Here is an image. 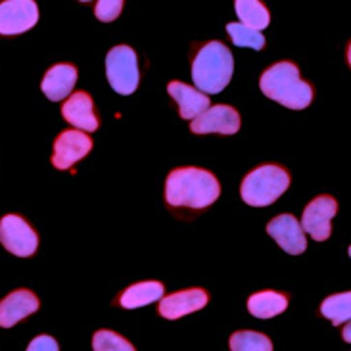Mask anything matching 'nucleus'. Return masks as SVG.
Wrapping results in <instances>:
<instances>
[{"mask_svg":"<svg viewBox=\"0 0 351 351\" xmlns=\"http://www.w3.org/2000/svg\"><path fill=\"white\" fill-rule=\"evenodd\" d=\"M165 294V286L158 280H146V282H134L123 294L119 295V305L125 309H138L144 305H150L162 300Z\"/></svg>","mask_w":351,"mask_h":351,"instance_id":"nucleus-17","label":"nucleus"},{"mask_svg":"<svg viewBox=\"0 0 351 351\" xmlns=\"http://www.w3.org/2000/svg\"><path fill=\"white\" fill-rule=\"evenodd\" d=\"M240 123V114L232 106L217 104L209 106L206 112L196 115L190 123V131L194 134H237Z\"/></svg>","mask_w":351,"mask_h":351,"instance_id":"nucleus-10","label":"nucleus"},{"mask_svg":"<svg viewBox=\"0 0 351 351\" xmlns=\"http://www.w3.org/2000/svg\"><path fill=\"white\" fill-rule=\"evenodd\" d=\"M38 21V6L35 0H2L0 2V35L16 37Z\"/></svg>","mask_w":351,"mask_h":351,"instance_id":"nucleus-8","label":"nucleus"},{"mask_svg":"<svg viewBox=\"0 0 351 351\" xmlns=\"http://www.w3.org/2000/svg\"><path fill=\"white\" fill-rule=\"evenodd\" d=\"M343 338H346V340H350V326H346V328H343Z\"/></svg>","mask_w":351,"mask_h":351,"instance_id":"nucleus-26","label":"nucleus"},{"mask_svg":"<svg viewBox=\"0 0 351 351\" xmlns=\"http://www.w3.org/2000/svg\"><path fill=\"white\" fill-rule=\"evenodd\" d=\"M106 77L117 95H133L141 83L138 56L127 45L114 47L106 56Z\"/></svg>","mask_w":351,"mask_h":351,"instance_id":"nucleus-5","label":"nucleus"},{"mask_svg":"<svg viewBox=\"0 0 351 351\" xmlns=\"http://www.w3.org/2000/svg\"><path fill=\"white\" fill-rule=\"evenodd\" d=\"M234 73V60L227 45L211 40L199 48L192 62V81L206 95L223 93Z\"/></svg>","mask_w":351,"mask_h":351,"instance_id":"nucleus-3","label":"nucleus"},{"mask_svg":"<svg viewBox=\"0 0 351 351\" xmlns=\"http://www.w3.org/2000/svg\"><path fill=\"white\" fill-rule=\"evenodd\" d=\"M38 350L58 351L60 350V346H58V342L52 338V336L43 334V336H37L35 340H31V343L27 346V351H38Z\"/></svg>","mask_w":351,"mask_h":351,"instance_id":"nucleus-25","label":"nucleus"},{"mask_svg":"<svg viewBox=\"0 0 351 351\" xmlns=\"http://www.w3.org/2000/svg\"><path fill=\"white\" fill-rule=\"evenodd\" d=\"M259 88L267 98L290 110H305L313 102V86L300 77V69L292 62H278L265 69Z\"/></svg>","mask_w":351,"mask_h":351,"instance_id":"nucleus-2","label":"nucleus"},{"mask_svg":"<svg viewBox=\"0 0 351 351\" xmlns=\"http://www.w3.org/2000/svg\"><path fill=\"white\" fill-rule=\"evenodd\" d=\"M338 213V202L332 196H317L307 204L302 215V228L317 242H324L332 232V219Z\"/></svg>","mask_w":351,"mask_h":351,"instance_id":"nucleus-9","label":"nucleus"},{"mask_svg":"<svg viewBox=\"0 0 351 351\" xmlns=\"http://www.w3.org/2000/svg\"><path fill=\"white\" fill-rule=\"evenodd\" d=\"M95 351H134V346L114 330L102 328L93 336Z\"/></svg>","mask_w":351,"mask_h":351,"instance_id":"nucleus-23","label":"nucleus"},{"mask_svg":"<svg viewBox=\"0 0 351 351\" xmlns=\"http://www.w3.org/2000/svg\"><path fill=\"white\" fill-rule=\"evenodd\" d=\"M93 138L81 129H67L58 134L52 150V165L60 171L71 169L77 162H81L86 154L93 150Z\"/></svg>","mask_w":351,"mask_h":351,"instance_id":"nucleus-7","label":"nucleus"},{"mask_svg":"<svg viewBox=\"0 0 351 351\" xmlns=\"http://www.w3.org/2000/svg\"><path fill=\"white\" fill-rule=\"evenodd\" d=\"M77 67L71 64H56L47 71V75L43 77L40 90L52 102H62L67 96L73 93L77 85Z\"/></svg>","mask_w":351,"mask_h":351,"instance_id":"nucleus-15","label":"nucleus"},{"mask_svg":"<svg viewBox=\"0 0 351 351\" xmlns=\"http://www.w3.org/2000/svg\"><path fill=\"white\" fill-rule=\"evenodd\" d=\"M79 2H93V0H79Z\"/></svg>","mask_w":351,"mask_h":351,"instance_id":"nucleus-27","label":"nucleus"},{"mask_svg":"<svg viewBox=\"0 0 351 351\" xmlns=\"http://www.w3.org/2000/svg\"><path fill=\"white\" fill-rule=\"evenodd\" d=\"M38 309V298L27 288H19L0 302V326L12 328Z\"/></svg>","mask_w":351,"mask_h":351,"instance_id":"nucleus-14","label":"nucleus"},{"mask_svg":"<svg viewBox=\"0 0 351 351\" xmlns=\"http://www.w3.org/2000/svg\"><path fill=\"white\" fill-rule=\"evenodd\" d=\"M350 292L328 295L321 305V315L326 317L334 326L348 323L350 321Z\"/></svg>","mask_w":351,"mask_h":351,"instance_id":"nucleus-21","label":"nucleus"},{"mask_svg":"<svg viewBox=\"0 0 351 351\" xmlns=\"http://www.w3.org/2000/svg\"><path fill=\"white\" fill-rule=\"evenodd\" d=\"M228 348L232 351H271L273 342L265 334L254 330H238L230 336Z\"/></svg>","mask_w":351,"mask_h":351,"instance_id":"nucleus-22","label":"nucleus"},{"mask_svg":"<svg viewBox=\"0 0 351 351\" xmlns=\"http://www.w3.org/2000/svg\"><path fill=\"white\" fill-rule=\"evenodd\" d=\"M62 115L67 123L73 125L75 129L85 131V133H95L100 127V121L95 112V102L85 90H77L67 96L66 102L62 106Z\"/></svg>","mask_w":351,"mask_h":351,"instance_id":"nucleus-13","label":"nucleus"},{"mask_svg":"<svg viewBox=\"0 0 351 351\" xmlns=\"http://www.w3.org/2000/svg\"><path fill=\"white\" fill-rule=\"evenodd\" d=\"M125 0H98L95 6V16L100 21H114L121 16Z\"/></svg>","mask_w":351,"mask_h":351,"instance_id":"nucleus-24","label":"nucleus"},{"mask_svg":"<svg viewBox=\"0 0 351 351\" xmlns=\"http://www.w3.org/2000/svg\"><path fill=\"white\" fill-rule=\"evenodd\" d=\"M288 307V298L275 290H263L250 295L247 311L257 319H273L276 315L285 313Z\"/></svg>","mask_w":351,"mask_h":351,"instance_id":"nucleus-18","label":"nucleus"},{"mask_svg":"<svg viewBox=\"0 0 351 351\" xmlns=\"http://www.w3.org/2000/svg\"><path fill=\"white\" fill-rule=\"evenodd\" d=\"M267 232L290 256H300L307 250V237L302 223L290 213H282L271 219V223L267 225Z\"/></svg>","mask_w":351,"mask_h":351,"instance_id":"nucleus-11","label":"nucleus"},{"mask_svg":"<svg viewBox=\"0 0 351 351\" xmlns=\"http://www.w3.org/2000/svg\"><path fill=\"white\" fill-rule=\"evenodd\" d=\"M234 8L240 23L244 25L263 31L271 23V14L261 0H234Z\"/></svg>","mask_w":351,"mask_h":351,"instance_id":"nucleus-19","label":"nucleus"},{"mask_svg":"<svg viewBox=\"0 0 351 351\" xmlns=\"http://www.w3.org/2000/svg\"><path fill=\"white\" fill-rule=\"evenodd\" d=\"M292 182L282 165H261L250 171L240 184V196L252 208H267L285 194Z\"/></svg>","mask_w":351,"mask_h":351,"instance_id":"nucleus-4","label":"nucleus"},{"mask_svg":"<svg viewBox=\"0 0 351 351\" xmlns=\"http://www.w3.org/2000/svg\"><path fill=\"white\" fill-rule=\"evenodd\" d=\"M221 196V184L213 173L199 167L173 169L165 179V202L171 208L206 209Z\"/></svg>","mask_w":351,"mask_h":351,"instance_id":"nucleus-1","label":"nucleus"},{"mask_svg":"<svg viewBox=\"0 0 351 351\" xmlns=\"http://www.w3.org/2000/svg\"><path fill=\"white\" fill-rule=\"evenodd\" d=\"M227 33L232 38L234 47L254 48V50L265 48V37L259 29L250 27L244 23H227Z\"/></svg>","mask_w":351,"mask_h":351,"instance_id":"nucleus-20","label":"nucleus"},{"mask_svg":"<svg viewBox=\"0 0 351 351\" xmlns=\"http://www.w3.org/2000/svg\"><path fill=\"white\" fill-rule=\"evenodd\" d=\"M208 302L209 295L204 288H189V290H180L175 294H169L167 298H162L158 305V313L162 315L163 319L175 321L184 315L204 309Z\"/></svg>","mask_w":351,"mask_h":351,"instance_id":"nucleus-12","label":"nucleus"},{"mask_svg":"<svg viewBox=\"0 0 351 351\" xmlns=\"http://www.w3.org/2000/svg\"><path fill=\"white\" fill-rule=\"evenodd\" d=\"M167 93L179 106V115L186 121L189 119L192 121L196 115L206 112L211 104L206 93H202L199 88H194L186 83H180V81H171L167 85Z\"/></svg>","mask_w":351,"mask_h":351,"instance_id":"nucleus-16","label":"nucleus"},{"mask_svg":"<svg viewBox=\"0 0 351 351\" xmlns=\"http://www.w3.org/2000/svg\"><path fill=\"white\" fill-rule=\"evenodd\" d=\"M0 244L12 256L31 257L37 252L38 237L25 219L10 213L0 219Z\"/></svg>","mask_w":351,"mask_h":351,"instance_id":"nucleus-6","label":"nucleus"}]
</instances>
